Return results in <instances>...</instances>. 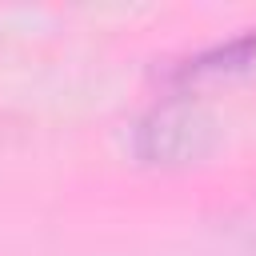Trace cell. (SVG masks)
Here are the masks:
<instances>
[{
  "label": "cell",
  "instance_id": "2",
  "mask_svg": "<svg viewBox=\"0 0 256 256\" xmlns=\"http://www.w3.org/2000/svg\"><path fill=\"white\" fill-rule=\"evenodd\" d=\"M248 76H256V28L240 32L232 40H220L212 48H200V52H192L168 68V84L180 92H192L204 84L248 80Z\"/></svg>",
  "mask_w": 256,
  "mask_h": 256
},
{
  "label": "cell",
  "instance_id": "1",
  "mask_svg": "<svg viewBox=\"0 0 256 256\" xmlns=\"http://www.w3.org/2000/svg\"><path fill=\"white\" fill-rule=\"evenodd\" d=\"M208 140H212V124L188 100H172V104L152 108L140 120V128H136V152L148 164H184V160H196V156H204Z\"/></svg>",
  "mask_w": 256,
  "mask_h": 256
}]
</instances>
